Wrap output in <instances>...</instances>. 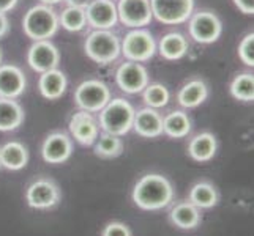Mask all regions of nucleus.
Masks as SVG:
<instances>
[{
  "label": "nucleus",
  "mask_w": 254,
  "mask_h": 236,
  "mask_svg": "<svg viewBox=\"0 0 254 236\" xmlns=\"http://www.w3.org/2000/svg\"><path fill=\"white\" fill-rule=\"evenodd\" d=\"M174 200L171 181L160 173H147L133 188V202L145 211H158L169 206Z\"/></svg>",
  "instance_id": "obj_1"
},
{
  "label": "nucleus",
  "mask_w": 254,
  "mask_h": 236,
  "mask_svg": "<svg viewBox=\"0 0 254 236\" xmlns=\"http://www.w3.org/2000/svg\"><path fill=\"white\" fill-rule=\"evenodd\" d=\"M134 113H136L134 107L127 99L124 98L111 99L100 110L98 126L103 129V133L122 137L133 129Z\"/></svg>",
  "instance_id": "obj_2"
},
{
  "label": "nucleus",
  "mask_w": 254,
  "mask_h": 236,
  "mask_svg": "<svg viewBox=\"0 0 254 236\" xmlns=\"http://www.w3.org/2000/svg\"><path fill=\"white\" fill-rule=\"evenodd\" d=\"M59 27V16L49 5H35L22 17V30L32 41L52 38Z\"/></svg>",
  "instance_id": "obj_3"
},
{
  "label": "nucleus",
  "mask_w": 254,
  "mask_h": 236,
  "mask_svg": "<svg viewBox=\"0 0 254 236\" xmlns=\"http://www.w3.org/2000/svg\"><path fill=\"white\" fill-rule=\"evenodd\" d=\"M84 50L95 63H112L120 55V38L111 30H93L84 43Z\"/></svg>",
  "instance_id": "obj_4"
},
{
  "label": "nucleus",
  "mask_w": 254,
  "mask_h": 236,
  "mask_svg": "<svg viewBox=\"0 0 254 236\" xmlns=\"http://www.w3.org/2000/svg\"><path fill=\"white\" fill-rule=\"evenodd\" d=\"M120 54L131 62H148L156 54L153 35L144 29H133L125 35L124 41H120Z\"/></svg>",
  "instance_id": "obj_5"
},
{
  "label": "nucleus",
  "mask_w": 254,
  "mask_h": 236,
  "mask_svg": "<svg viewBox=\"0 0 254 236\" xmlns=\"http://www.w3.org/2000/svg\"><path fill=\"white\" fill-rule=\"evenodd\" d=\"M76 106L85 112H100L111 101L109 87L98 79H87L74 90Z\"/></svg>",
  "instance_id": "obj_6"
},
{
  "label": "nucleus",
  "mask_w": 254,
  "mask_h": 236,
  "mask_svg": "<svg viewBox=\"0 0 254 236\" xmlns=\"http://www.w3.org/2000/svg\"><path fill=\"white\" fill-rule=\"evenodd\" d=\"M190 37L200 45H212L218 41L223 33V22L212 11L192 13L188 19Z\"/></svg>",
  "instance_id": "obj_7"
},
{
  "label": "nucleus",
  "mask_w": 254,
  "mask_h": 236,
  "mask_svg": "<svg viewBox=\"0 0 254 236\" xmlns=\"http://www.w3.org/2000/svg\"><path fill=\"white\" fill-rule=\"evenodd\" d=\"M152 14L166 25H179L194 13V0H150Z\"/></svg>",
  "instance_id": "obj_8"
},
{
  "label": "nucleus",
  "mask_w": 254,
  "mask_h": 236,
  "mask_svg": "<svg viewBox=\"0 0 254 236\" xmlns=\"http://www.w3.org/2000/svg\"><path fill=\"white\" fill-rule=\"evenodd\" d=\"M60 189L49 178H38L25 190L27 205L33 209H51L60 202Z\"/></svg>",
  "instance_id": "obj_9"
},
{
  "label": "nucleus",
  "mask_w": 254,
  "mask_h": 236,
  "mask_svg": "<svg viewBox=\"0 0 254 236\" xmlns=\"http://www.w3.org/2000/svg\"><path fill=\"white\" fill-rule=\"evenodd\" d=\"M117 16L127 27L142 29L153 19L150 0H119Z\"/></svg>",
  "instance_id": "obj_10"
},
{
  "label": "nucleus",
  "mask_w": 254,
  "mask_h": 236,
  "mask_svg": "<svg viewBox=\"0 0 254 236\" xmlns=\"http://www.w3.org/2000/svg\"><path fill=\"white\" fill-rule=\"evenodd\" d=\"M116 82L119 85V89L125 93L129 94L142 93L144 89L148 85V71L142 63L128 60V62L122 63L117 68Z\"/></svg>",
  "instance_id": "obj_11"
},
{
  "label": "nucleus",
  "mask_w": 254,
  "mask_h": 236,
  "mask_svg": "<svg viewBox=\"0 0 254 236\" xmlns=\"http://www.w3.org/2000/svg\"><path fill=\"white\" fill-rule=\"evenodd\" d=\"M27 63L37 73H46L56 69L60 63V52L49 40L33 41L27 52Z\"/></svg>",
  "instance_id": "obj_12"
},
{
  "label": "nucleus",
  "mask_w": 254,
  "mask_h": 236,
  "mask_svg": "<svg viewBox=\"0 0 254 236\" xmlns=\"http://www.w3.org/2000/svg\"><path fill=\"white\" fill-rule=\"evenodd\" d=\"M87 24L95 30H109L117 24V5L114 0H90L85 6Z\"/></svg>",
  "instance_id": "obj_13"
},
{
  "label": "nucleus",
  "mask_w": 254,
  "mask_h": 236,
  "mask_svg": "<svg viewBox=\"0 0 254 236\" xmlns=\"http://www.w3.org/2000/svg\"><path fill=\"white\" fill-rule=\"evenodd\" d=\"M68 128L71 136L74 137V141L85 146L93 145L100 136L98 121L95 120V117L90 112H85V110H79L73 113L71 118H69Z\"/></svg>",
  "instance_id": "obj_14"
},
{
  "label": "nucleus",
  "mask_w": 254,
  "mask_h": 236,
  "mask_svg": "<svg viewBox=\"0 0 254 236\" xmlns=\"http://www.w3.org/2000/svg\"><path fill=\"white\" fill-rule=\"evenodd\" d=\"M73 153V142L65 133L49 134L41 146L43 159L49 164H62L69 159Z\"/></svg>",
  "instance_id": "obj_15"
},
{
  "label": "nucleus",
  "mask_w": 254,
  "mask_h": 236,
  "mask_svg": "<svg viewBox=\"0 0 254 236\" xmlns=\"http://www.w3.org/2000/svg\"><path fill=\"white\" fill-rule=\"evenodd\" d=\"M27 79L16 65H0V98L16 99L25 92Z\"/></svg>",
  "instance_id": "obj_16"
},
{
  "label": "nucleus",
  "mask_w": 254,
  "mask_h": 236,
  "mask_svg": "<svg viewBox=\"0 0 254 236\" xmlns=\"http://www.w3.org/2000/svg\"><path fill=\"white\" fill-rule=\"evenodd\" d=\"M133 129L145 139H155L163 134V117L152 107H144L134 113Z\"/></svg>",
  "instance_id": "obj_17"
},
{
  "label": "nucleus",
  "mask_w": 254,
  "mask_h": 236,
  "mask_svg": "<svg viewBox=\"0 0 254 236\" xmlns=\"http://www.w3.org/2000/svg\"><path fill=\"white\" fill-rule=\"evenodd\" d=\"M66 76L60 69H49L46 73H41L40 81H38V89L43 98L49 101H56L62 98L65 90H66Z\"/></svg>",
  "instance_id": "obj_18"
},
{
  "label": "nucleus",
  "mask_w": 254,
  "mask_h": 236,
  "mask_svg": "<svg viewBox=\"0 0 254 236\" xmlns=\"http://www.w3.org/2000/svg\"><path fill=\"white\" fill-rule=\"evenodd\" d=\"M156 50L160 52V55L169 62L180 60L188 54V41L179 32L166 33L161 38L160 45L156 46Z\"/></svg>",
  "instance_id": "obj_19"
},
{
  "label": "nucleus",
  "mask_w": 254,
  "mask_h": 236,
  "mask_svg": "<svg viewBox=\"0 0 254 236\" xmlns=\"http://www.w3.org/2000/svg\"><path fill=\"white\" fill-rule=\"evenodd\" d=\"M207 96H208L207 84L204 81H200V79H192V81L187 82L180 89L177 94V101L182 107L194 109L207 99Z\"/></svg>",
  "instance_id": "obj_20"
},
{
  "label": "nucleus",
  "mask_w": 254,
  "mask_h": 236,
  "mask_svg": "<svg viewBox=\"0 0 254 236\" xmlns=\"http://www.w3.org/2000/svg\"><path fill=\"white\" fill-rule=\"evenodd\" d=\"M29 162V151L21 142H6L0 148V164L8 170H21Z\"/></svg>",
  "instance_id": "obj_21"
},
{
  "label": "nucleus",
  "mask_w": 254,
  "mask_h": 236,
  "mask_svg": "<svg viewBox=\"0 0 254 236\" xmlns=\"http://www.w3.org/2000/svg\"><path fill=\"white\" fill-rule=\"evenodd\" d=\"M24 121V109L11 98H0V131L10 133L17 129Z\"/></svg>",
  "instance_id": "obj_22"
},
{
  "label": "nucleus",
  "mask_w": 254,
  "mask_h": 236,
  "mask_svg": "<svg viewBox=\"0 0 254 236\" xmlns=\"http://www.w3.org/2000/svg\"><path fill=\"white\" fill-rule=\"evenodd\" d=\"M216 137L210 133H200L191 139L188 145V154L196 162H207L216 154Z\"/></svg>",
  "instance_id": "obj_23"
},
{
  "label": "nucleus",
  "mask_w": 254,
  "mask_h": 236,
  "mask_svg": "<svg viewBox=\"0 0 254 236\" xmlns=\"http://www.w3.org/2000/svg\"><path fill=\"white\" fill-rule=\"evenodd\" d=\"M169 217H171V222L182 230H192V229H196L200 222L199 208L194 206L191 202L177 203L171 209Z\"/></svg>",
  "instance_id": "obj_24"
},
{
  "label": "nucleus",
  "mask_w": 254,
  "mask_h": 236,
  "mask_svg": "<svg viewBox=\"0 0 254 236\" xmlns=\"http://www.w3.org/2000/svg\"><path fill=\"white\" fill-rule=\"evenodd\" d=\"M191 131V120L183 110H174L163 118V134L172 139H183Z\"/></svg>",
  "instance_id": "obj_25"
},
{
  "label": "nucleus",
  "mask_w": 254,
  "mask_h": 236,
  "mask_svg": "<svg viewBox=\"0 0 254 236\" xmlns=\"http://www.w3.org/2000/svg\"><path fill=\"white\" fill-rule=\"evenodd\" d=\"M190 202L199 209L213 208L218 203V192L213 185H210L207 181L196 183L190 190Z\"/></svg>",
  "instance_id": "obj_26"
},
{
  "label": "nucleus",
  "mask_w": 254,
  "mask_h": 236,
  "mask_svg": "<svg viewBox=\"0 0 254 236\" xmlns=\"http://www.w3.org/2000/svg\"><path fill=\"white\" fill-rule=\"evenodd\" d=\"M124 151V142L119 136L103 133L95 141V154L103 159H112L117 157Z\"/></svg>",
  "instance_id": "obj_27"
},
{
  "label": "nucleus",
  "mask_w": 254,
  "mask_h": 236,
  "mask_svg": "<svg viewBox=\"0 0 254 236\" xmlns=\"http://www.w3.org/2000/svg\"><path fill=\"white\" fill-rule=\"evenodd\" d=\"M229 92L237 101L253 102L254 99V76L253 73H242L232 79Z\"/></svg>",
  "instance_id": "obj_28"
},
{
  "label": "nucleus",
  "mask_w": 254,
  "mask_h": 236,
  "mask_svg": "<svg viewBox=\"0 0 254 236\" xmlns=\"http://www.w3.org/2000/svg\"><path fill=\"white\" fill-rule=\"evenodd\" d=\"M59 24L68 32H81L87 25L85 8L79 6H66L59 16Z\"/></svg>",
  "instance_id": "obj_29"
},
{
  "label": "nucleus",
  "mask_w": 254,
  "mask_h": 236,
  "mask_svg": "<svg viewBox=\"0 0 254 236\" xmlns=\"http://www.w3.org/2000/svg\"><path fill=\"white\" fill-rule=\"evenodd\" d=\"M142 98L144 102L147 104V107L161 109L168 106V102L171 99V93L163 84H148L142 92Z\"/></svg>",
  "instance_id": "obj_30"
},
{
  "label": "nucleus",
  "mask_w": 254,
  "mask_h": 236,
  "mask_svg": "<svg viewBox=\"0 0 254 236\" xmlns=\"http://www.w3.org/2000/svg\"><path fill=\"white\" fill-rule=\"evenodd\" d=\"M239 58L242 63L253 68L254 66V33H247L239 45Z\"/></svg>",
  "instance_id": "obj_31"
},
{
  "label": "nucleus",
  "mask_w": 254,
  "mask_h": 236,
  "mask_svg": "<svg viewBox=\"0 0 254 236\" xmlns=\"http://www.w3.org/2000/svg\"><path fill=\"white\" fill-rule=\"evenodd\" d=\"M101 236H131V230L122 222H111L104 227Z\"/></svg>",
  "instance_id": "obj_32"
},
{
  "label": "nucleus",
  "mask_w": 254,
  "mask_h": 236,
  "mask_svg": "<svg viewBox=\"0 0 254 236\" xmlns=\"http://www.w3.org/2000/svg\"><path fill=\"white\" fill-rule=\"evenodd\" d=\"M234 3L243 14H254V0H234Z\"/></svg>",
  "instance_id": "obj_33"
},
{
  "label": "nucleus",
  "mask_w": 254,
  "mask_h": 236,
  "mask_svg": "<svg viewBox=\"0 0 254 236\" xmlns=\"http://www.w3.org/2000/svg\"><path fill=\"white\" fill-rule=\"evenodd\" d=\"M8 32H10V21H8L6 14L0 13V38H3Z\"/></svg>",
  "instance_id": "obj_34"
},
{
  "label": "nucleus",
  "mask_w": 254,
  "mask_h": 236,
  "mask_svg": "<svg viewBox=\"0 0 254 236\" xmlns=\"http://www.w3.org/2000/svg\"><path fill=\"white\" fill-rule=\"evenodd\" d=\"M17 2H19V0H0V13L6 14L8 11H11L17 5Z\"/></svg>",
  "instance_id": "obj_35"
},
{
  "label": "nucleus",
  "mask_w": 254,
  "mask_h": 236,
  "mask_svg": "<svg viewBox=\"0 0 254 236\" xmlns=\"http://www.w3.org/2000/svg\"><path fill=\"white\" fill-rule=\"evenodd\" d=\"M68 3V6H79V8H85L89 5L90 0H65Z\"/></svg>",
  "instance_id": "obj_36"
},
{
  "label": "nucleus",
  "mask_w": 254,
  "mask_h": 236,
  "mask_svg": "<svg viewBox=\"0 0 254 236\" xmlns=\"http://www.w3.org/2000/svg\"><path fill=\"white\" fill-rule=\"evenodd\" d=\"M40 2H41L43 5H49V6H52V5H56V3H60L62 0H40Z\"/></svg>",
  "instance_id": "obj_37"
},
{
  "label": "nucleus",
  "mask_w": 254,
  "mask_h": 236,
  "mask_svg": "<svg viewBox=\"0 0 254 236\" xmlns=\"http://www.w3.org/2000/svg\"><path fill=\"white\" fill-rule=\"evenodd\" d=\"M0 65H2V49H0Z\"/></svg>",
  "instance_id": "obj_38"
},
{
  "label": "nucleus",
  "mask_w": 254,
  "mask_h": 236,
  "mask_svg": "<svg viewBox=\"0 0 254 236\" xmlns=\"http://www.w3.org/2000/svg\"><path fill=\"white\" fill-rule=\"evenodd\" d=\"M0 167H2V164H0Z\"/></svg>",
  "instance_id": "obj_39"
}]
</instances>
